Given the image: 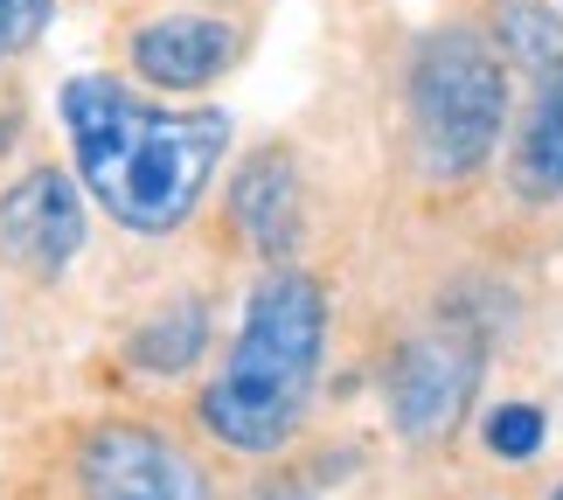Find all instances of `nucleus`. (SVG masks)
Returning a JSON list of instances; mask_svg holds the SVG:
<instances>
[{"mask_svg": "<svg viewBox=\"0 0 563 500\" xmlns=\"http://www.w3.org/2000/svg\"><path fill=\"white\" fill-rule=\"evenodd\" d=\"M473 389H481V355L452 334H418L383 376L389 418L404 438H445L473 410Z\"/></svg>", "mask_w": 563, "mask_h": 500, "instance_id": "39448f33", "label": "nucleus"}, {"mask_svg": "<svg viewBox=\"0 0 563 500\" xmlns=\"http://www.w3.org/2000/svg\"><path fill=\"white\" fill-rule=\"evenodd\" d=\"M328 362V292L307 271H272L251 286L244 327L202 389V431L230 452H278L307 424Z\"/></svg>", "mask_w": 563, "mask_h": 500, "instance_id": "f03ea898", "label": "nucleus"}, {"mask_svg": "<svg viewBox=\"0 0 563 500\" xmlns=\"http://www.w3.org/2000/svg\"><path fill=\"white\" fill-rule=\"evenodd\" d=\"M49 14H56V0H0V56L35 49L42 29H49Z\"/></svg>", "mask_w": 563, "mask_h": 500, "instance_id": "ddd939ff", "label": "nucleus"}, {"mask_svg": "<svg viewBox=\"0 0 563 500\" xmlns=\"http://www.w3.org/2000/svg\"><path fill=\"white\" fill-rule=\"evenodd\" d=\"M404 119H410V154L431 181H466L481 174L487 154L501 146L508 125V63L481 29H431L410 49L404 77Z\"/></svg>", "mask_w": 563, "mask_h": 500, "instance_id": "7ed1b4c3", "label": "nucleus"}, {"mask_svg": "<svg viewBox=\"0 0 563 500\" xmlns=\"http://www.w3.org/2000/svg\"><path fill=\"white\" fill-rule=\"evenodd\" d=\"M543 438H550V424H543L536 403H501L487 418V452H494V459H536Z\"/></svg>", "mask_w": 563, "mask_h": 500, "instance_id": "f8f14e48", "label": "nucleus"}, {"mask_svg": "<svg viewBox=\"0 0 563 500\" xmlns=\"http://www.w3.org/2000/svg\"><path fill=\"white\" fill-rule=\"evenodd\" d=\"M501 49L536 77H563V14L543 0H501Z\"/></svg>", "mask_w": 563, "mask_h": 500, "instance_id": "9d476101", "label": "nucleus"}, {"mask_svg": "<svg viewBox=\"0 0 563 500\" xmlns=\"http://www.w3.org/2000/svg\"><path fill=\"white\" fill-rule=\"evenodd\" d=\"M515 188L529 202H550L563 195V84H550L536 98V112L522 119V140H515Z\"/></svg>", "mask_w": 563, "mask_h": 500, "instance_id": "1a4fd4ad", "label": "nucleus"}, {"mask_svg": "<svg viewBox=\"0 0 563 500\" xmlns=\"http://www.w3.org/2000/svg\"><path fill=\"white\" fill-rule=\"evenodd\" d=\"M77 500H209V480L154 424H98L77 445Z\"/></svg>", "mask_w": 563, "mask_h": 500, "instance_id": "20e7f679", "label": "nucleus"}, {"mask_svg": "<svg viewBox=\"0 0 563 500\" xmlns=\"http://www.w3.org/2000/svg\"><path fill=\"white\" fill-rule=\"evenodd\" d=\"M230 215H236V230H244L265 257H286L299 244V215H307V202H299V167L278 154V146L257 154L244 174H236Z\"/></svg>", "mask_w": 563, "mask_h": 500, "instance_id": "6e6552de", "label": "nucleus"}, {"mask_svg": "<svg viewBox=\"0 0 563 500\" xmlns=\"http://www.w3.org/2000/svg\"><path fill=\"white\" fill-rule=\"evenodd\" d=\"M550 500H563V480H556V493H550Z\"/></svg>", "mask_w": 563, "mask_h": 500, "instance_id": "2eb2a0df", "label": "nucleus"}, {"mask_svg": "<svg viewBox=\"0 0 563 500\" xmlns=\"http://www.w3.org/2000/svg\"><path fill=\"white\" fill-rule=\"evenodd\" d=\"M244 35L223 14H154L133 29V77H146L154 91H202L236 63Z\"/></svg>", "mask_w": 563, "mask_h": 500, "instance_id": "0eeeda50", "label": "nucleus"}, {"mask_svg": "<svg viewBox=\"0 0 563 500\" xmlns=\"http://www.w3.org/2000/svg\"><path fill=\"white\" fill-rule=\"evenodd\" d=\"M257 500H313V493H299V487H272V493H257Z\"/></svg>", "mask_w": 563, "mask_h": 500, "instance_id": "4468645a", "label": "nucleus"}, {"mask_svg": "<svg viewBox=\"0 0 563 500\" xmlns=\"http://www.w3.org/2000/svg\"><path fill=\"white\" fill-rule=\"evenodd\" d=\"M202 341H209V313L202 307H167L154 327L133 341V355H140V368H188L202 355Z\"/></svg>", "mask_w": 563, "mask_h": 500, "instance_id": "9b49d317", "label": "nucleus"}, {"mask_svg": "<svg viewBox=\"0 0 563 500\" xmlns=\"http://www.w3.org/2000/svg\"><path fill=\"white\" fill-rule=\"evenodd\" d=\"M0 251L8 265L56 278L70 271V257L84 251V181H70L63 167H29L21 181L0 195Z\"/></svg>", "mask_w": 563, "mask_h": 500, "instance_id": "423d86ee", "label": "nucleus"}, {"mask_svg": "<svg viewBox=\"0 0 563 500\" xmlns=\"http://www.w3.org/2000/svg\"><path fill=\"white\" fill-rule=\"evenodd\" d=\"M63 133L84 195L133 236L181 230L216 181L230 154V119L223 112H167L125 91L119 77H70L56 91Z\"/></svg>", "mask_w": 563, "mask_h": 500, "instance_id": "f257e3e1", "label": "nucleus"}]
</instances>
